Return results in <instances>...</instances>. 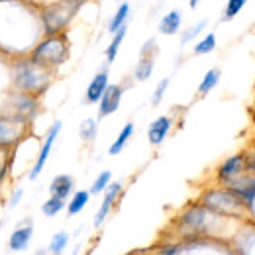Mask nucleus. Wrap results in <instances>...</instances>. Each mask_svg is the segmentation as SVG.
I'll return each mask as SVG.
<instances>
[{"label":"nucleus","mask_w":255,"mask_h":255,"mask_svg":"<svg viewBox=\"0 0 255 255\" xmlns=\"http://www.w3.org/2000/svg\"><path fill=\"white\" fill-rule=\"evenodd\" d=\"M69 55V45L67 39L61 33L49 35L47 39H43L35 49L32 51V61L43 67H57L67 59Z\"/></svg>","instance_id":"nucleus-1"},{"label":"nucleus","mask_w":255,"mask_h":255,"mask_svg":"<svg viewBox=\"0 0 255 255\" xmlns=\"http://www.w3.org/2000/svg\"><path fill=\"white\" fill-rule=\"evenodd\" d=\"M16 85L24 93H43L49 85V73L43 65L24 61L16 67Z\"/></svg>","instance_id":"nucleus-2"},{"label":"nucleus","mask_w":255,"mask_h":255,"mask_svg":"<svg viewBox=\"0 0 255 255\" xmlns=\"http://www.w3.org/2000/svg\"><path fill=\"white\" fill-rule=\"evenodd\" d=\"M81 4H83V0H61V2H55L47 8H43L45 32L49 35L61 33V30L71 22V18L75 16V12L79 10Z\"/></svg>","instance_id":"nucleus-3"},{"label":"nucleus","mask_w":255,"mask_h":255,"mask_svg":"<svg viewBox=\"0 0 255 255\" xmlns=\"http://www.w3.org/2000/svg\"><path fill=\"white\" fill-rule=\"evenodd\" d=\"M202 202L212 212L220 214H238L244 208V200L238 198L232 191H210L202 196Z\"/></svg>","instance_id":"nucleus-4"},{"label":"nucleus","mask_w":255,"mask_h":255,"mask_svg":"<svg viewBox=\"0 0 255 255\" xmlns=\"http://www.w3.org/2000/svg\"><path fill=\"white\" fill-rule=\"evenodd\" d=\"M61 128H63V124H61V122H55L53 126L49 128V131H47V135H45V141H43V145H41V149H39L37 161L33 163L32 171H30V181H35V179H37V175L43 171L45 163H47V159H49L51 147H53V143H55V139H57V135H59Z\"/></svg>","instance_id":"nucleus-5"},{"label":"nucleus","mask_w":255,"mask_h":255,"mask_svg":"<svg viewBox=\"0 0 255 255\" xmlns=\"http://www.w3.org/2000/svg\"><path fill=\"white\" fill-rule=\"evenodd\" d=\"M124 95V89L120 85H108L106 93L102 95L98 102V118H106L110 114H114L120 108V100Z\"/></svg>","instance_id":"nucleus-6"},{"label":"nucleus","mask_w":255,"mask_h":255,"mask_svg":"<svg viewBox=\"0 0 255 255\" xmlns=\"http://www.w3.org/2000/svg\"><path fill=\"white\" fill-rule=\"evenodd\" d=\"M244 169H246V155H244V153L234 155V157L226 159L222 165L218 167V181L228 185L230 181H234L236 177H240V175L244 173Z\"/></svg>","instance_id":"nucleus-7"},{"label":"nucleus","mask_w":255,"mask_h":255,"mask_svg":"<svg viewBox=\"0 0 255 255\" xmlns=\"http://www.w3.org/2000/svg\"><path fill=\"white\" fill-rule=\"evenodd\" d=\"M106 89H108V71L102 69L100 73H96L95 79L89 83L87 93H85V102H87V104H96V102H100V98L106 93Z\"/></svg>","instance_id":"nucleus-8"},{"label":"nucleus","mask_w":255,"mask_h":255,"mask_svg":"<svg viewBox=\"0 0 255 255\" xmlns=\"http://www.w3.org/2000/svg\"><path fill=\"white\" fill-rule=\"evenodd\" d=\"M22 128H24V118H2L0 120V145L14 143Z\"/></svg>","instance_id":"nucleus-9"},{"label":"nucleus","mask_w":255,"mask_h":255,"mask_svg":"<svg viewBox=\"0 0 255 255\" xmlns=\"http://www.w3.org/2000/svg\"><path fill=\"white\" fill-rule=\"evenodd\" d=\"M228 189L244 202H252L255 198V177H236L228 183Z\"/></svg>","instance_id":"nucleus-10"},{"label":"nucleus","mask_w":255,"mask_h":255,"mask_svg":"<svg viewBox=\"0 0 255 255\" xmlns=\"http://www.w3.org/2000/svg\"><path fill=\"white\" fill-rule=\"evenodd\" d=\"M120 192H122V185H120V183H110V187L104 191L102 204H100V208H98V212H96V216H95L96 228L106 220V216H108V212H110V208H112V204L116 202V198H118Z\"/></svg>","instance_id":"nucleus-11"},{"label":"nucleus","mask_w":255,"mask_h":255,"mask_svg":"<svg viewBox=\"0 0 255 255\" xmlns=\"http://www.w3.org/2000/svg\"><path fill=\"white\" fill-rule=\"evenodd\" d=\"M171 118L169 116H159L155 118L151 124H149V129H147V139L151 145H161L165 141V137L169 135L171 131Z\"/></svg>","instance_id":"nucleus-12"},{"label":"nucleus","mask_w":255,"mask_h":255,"mask_svg":"<svg viewBox=\"0 0 255 255\" xmlns=\"http://www.w3.org/2000/svg\"><path fill=\"white\" fill-rule=\"evenodd\" d=\"M181 26H183V12L181 10H171L161 18L159 32L163 35H175V33H179Z\"/></svg>","instance_id":"nucleus-13"},{"label":"nucleus","mask_w":255,"mask_h":255,"mask_svg":"<svg viewBox=\"0 0 255 255\" xmlns=\"http://www.w3.org/2000/svg\"><path fill=\"white\" fill-rule=\"evenodd\" d=\"M73 187H75V179L71 175H57L49 185V192H51V196L65 200L73 192Z\"/></svg>","instance_id":"nucleus-14"},{"label":"nucleus","mask_w":255,"mask_h":255,"mask_svg":"<svg viewBox=\"0 0 255 255\" xmlns=\"http://www.w3.org/2000/svg\"><path fill=\"white\" fill-rule=\"evenodd\" d=\"M32 236H33L32 226L18 228V230L12 232V236H10V242H8L10 250H12V252H22V250H26L28 244H30V240H32Z\"/></svg>","instance_id":"nucleus-15"},{"label":"nucleus","mask_w":255,"mask_h":255,"mask_svg":"<svg viewBox=\"0 0 255 255\" xmlns=\"http://www.w3.org/2000/svg\"><path fill=\"white\" fill-rule=\"evenodd\" d=\"M220 79H222V71L220 69H210V71H206V75L202 77V81H200V85H198V95H208L210 91H214L216 87H218V83H220Z\"/></svg>","instance_id":"nucleus-16"},{"label":"nucleus","mask_w":255,"mask_h":255,"mask_svg":"<svg viewBox=\"0 0 255 255\" xmlns=\"http://www.w3.org/2000/svg\"><path fill=\"white\" fill-rule=\"evenodd\" d=\"M128 18H129V4H128V2H122V4L116 8V12H114V16H112V20H110V24H108V32L116 33L120 28H124Z\"/></svg>","instance_id":"nucleus-17"},{"label":"nucleus","mask_w":255,"mask_h":255,"mask_svg":"<svg viewBox=\"0 0 255 255\" xmlns=\"http://www.w3.org/2000/svg\"><path fill=\"white\" fill-rule=\"evenodd\" d=\"M153 67H155V57H139V61L133 69L135 81H139V83L147 81L151 77V73H153Z\"/></svg>","instance_id":"nucleus-18"},{"label":"nucleus","mask_w":255,"mask_h":255,"mask_svg":"<svg viewBox=\"0 0 255 255\" xmlns=\"http://www.w3.org/2000/svg\"><path fill=\"white\" fill-rule=\"evenodd\" d=\"M133 129H135V126H133L131 122H128L126 126L122 128V131L118 133V137L114 139V143H112V145H110V149H108V153H110V155H118V153H120V151L126 147L128 139L131 137Z\"/></svg>","instance_id":"nucleus-19"},{"label":"nucleus","mask_w":255,"mask_h":255,"mask_svg":"<svg viewBox=\"0 0 255 255\" xmlns=\"http://www.w3.org/2000/svg\"><path fill=\"white\" fill-rule=\"evenodd\" d=\"M89 198H91V191H79L73 194V198L69 200V206H67V212L69 216H75L79 214L87 204H89Z\"/></svg>","instance_id":"nucleus-20"},{"label":"nucleus","mask_w":255,"mask_h":255,"mask_svg":"<svg viewBox=\"0 0 255 255\" xmlns=\"http://www.w3.org/2000/svg\"><path fill=\"white\" fill-rule=\"evenodd\" d=\"M126 32L128 28L124 26V28H120L118 32L114 33V37H112V41H110V45L106 47V61L108 63H114L116 61V55H118V51H120V45H122V41H124V37H126Z\"/></svg>","instance_id":"nucleus-21"},{"label":"nucleus","mask_w":255,"mask_h":255,"mask_svg":"<svg viewBox=\"0 0 255 255\" xmlns=\"http://www.w3.org/2000/svg\"><path fill=\"white\" fill-rule=\"evenodd\" d=\"M216 45H218L216 33L210 32L194 43V53H196V55H208V53H212V51L216 49Z\"/></svg>","instance_id":"nucleus-22"},{"label":"nucleus","mask_w":255,"mask_h":255,"mask_svg":"<svg viewBox=\"0 0 255 255\" xmlns=\"http://www.w3.org/2000/svg\"><path fill=\"white\" fill-rule=\"evenodd\" d=\"M246 4H248V0H228V2H226V6H224L222 20L224 22L234 20V18H236L244 8H246Z\"/></svg>","instance_id":"nucleus-23"},{"label":"nucleus","mask_w":255,"mask_h":255,"mask_svg":"<svg viewBox=\"0 0 255 255\" xmlns=\"http://www.w3.org/2000/svg\"><path fill=\"white\" fill-rule=\"evenodd\" d=\"M208 26V20H200V22H196V24H192L191 28H187L183 35H181V45H187V43H191L194 41L200 33L204 32V28Z\"/></svg>","instance_id":"nucleus-24"},{"label":"nucleus","mask_w":255,"mask_h":255,"mask_svg":"<svg viewBox=\"0 0 255 255\" xmlns=\"http://www.w3.org/2000/svg\"><path fill=\"white\" fill-rule=\"evenodd\" d=\"M204 218H206L204 210L196 206V208H191V210H187V212L183 214V224H187V226H191V228H200V226L204 224Z\"/></svg>","instance_id":"nucleus-25"},{"label":"nucleus","mask_w":255,"mask_h":255,"mask_svg":"<svg viewBox=\"0 0 255 255\" xmlns=\"http://www.w3.org/2000/svg\"><path fill=\"white\" fill-rule=\"evenodd\" d=\"M16 106H18L20 118H32L33 114H35V108H37V104H35V100H33L32 96H22L16 102Z\"/></svg>","instance_id":"nucleus-26"},{"label":"nucleus","mask_w":255,"mask_h":255,"mask_svg":"<svg viewBox=\"0 0 255 255\" xmlns=\"http://www.w3.org/2000/svg\"><path fill=\"white\" fill-rule=\"evenodd\" d=\"M63 208H65V200H63V198L51 196L49 200H45V202H43V206H41V212H43L45 216H57V214H59Z\"/></svg>","instance_id":"nucleus-27"},{"label":"nucleus","mask_w":255,"mask_h":255,"mask_svg":"<svg viewBox=\"0 0 255 255\" xmlns=\"http://www.w3.org/2000/svg\"><path fill=\"white\" fill-rule=\"evenodd\" d=\"M96 131H98V126H96V120L93 118H87L81 122V128H79V135L85 139V141H93L96 137Z\"/></svg>","instance_id":"nucleus-28"},{"label":"nucleus","mask_w":255,"mask_h":255,"mask_svg":"<svg viewBox=\"0 0 255 255\" xmlns=\"http://www.w3.org/2000/svg\"><path fill=\"white\" fill-rule=\"evenodd\" d=\"M69 244V234L67 232H57L53 238H51V244H49V252L53 255H59L67 248Z\"/></svg>","instance_id":"nucleus-29"},{"label":"nucleus","mask_w":255,"mask_h":255,"mask_svg":"<svg viewBox=\"0 0 255 255\" xmlns=\"http://www.w3.org/2000/svg\"><path fill=\"white\" fill-rule=\"evenodd\" d=\"M110 179H112V173L110 171H102L98 177L95 179L93 187H91V194H100L110 187Z\"/></svg>","instance_id":"nucleus-30"},{"label":"nucleus","mask_w":255,"mask_h":255,"mask_svg":"<svg viewBox=\"0 0 255 255\" xmlns=\"http://www.w3.org/2000/svg\"><path fill=\"white\" fill-rule=\"evenodd\" d=\"M167 89H169V79H161L159 83H157V87H155V91H153V96H151V104L153 106H157L161 100H163Z\"/></svg>","instance_id":"nucleus-31"},{"label":"nucleus","mask_w":255,"mask_h":255,"mask_svg":"<svg viewBox=\"0 0 255 255\" xmlns=\"http://www.w3.org/2000/svg\"><path fill=\"white\" fill-rule=\"evenodd\" d=\"M155 55H157V41H155V37H151L143 43V47L139 51V57H155Z\"/></svg>","instance_id":"nucleus-32"},{"label":"nucleus","mask_w":255,"mask_h":255,"mask_svg":"<svg viewBox=\"0 0 255 255\" xmlns=\"http://www.w3.org/2000/svg\"><path fill=\"white\" fill-rule=\"evenodd\" d=\"M246 169H250V171H254L255 173V153L246 155Z\"/></svg>","instance_id":"nucleus-33"},{"label":"nucleus","mask_w":255,"mask_h":255,"mask_svg":"<svg viewBox=\"0 0 255 255\" xmlns=\"http://www.w3.org/2000/svg\"><path fill=\"white\" fill-rule=\"evenodd\" d=\"M22 194H24V191H22V189H18V191L14 192V196H12V200H10V206H16V204L20 202V198H22Z\"/></svg>","instance_id":"nucleus-34"},{"label":"nucleus","mask_w":255,"mask_h":255,"mask_svg":"<svg viewBox=\"0 0 255 255\" xmlns=\"http://www.w3.org/2000/svg\"><path fill=\"white\" fill-rule=\"evenodd\" d=\"M198 2H200V0H189V6H191L192 10H194V8L198 6Z\"/></svg>","instance_id":"nucleus-35"}]
</instances>
